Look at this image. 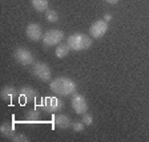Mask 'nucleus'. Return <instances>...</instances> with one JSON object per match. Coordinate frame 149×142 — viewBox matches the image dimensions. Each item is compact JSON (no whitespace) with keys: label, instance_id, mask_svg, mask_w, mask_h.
<instances>
[{"label":"nucleus","instance_id":"22","mask_svg":"<svg viewBox=\"0 0 149 142\" xmlns=\"http://www.w3.org/2000/svg\"><path fill=\"white\" fill-rule=\"evenodd\" d=\"M111 19H112V16H111V15H108V13H107V15H105V16H104V20H105V21H107V23H108V21H109V20H111Z\"/></svg>","mask_w":149,"mask_h":142},{"label":"nucleus","instance_id":"7","mask_svg":"<svg viewBox=\"0 0 149 142\" xmlns=\"http://www.w3.org/2000/svg\"><path fill=\"white\" fill-rule=\"evenodd\" d=\"M72 108L76 112V114L87 113V110H88L87 100L84 98L81 94H79V93H73V96H72Z\"/></svg>","mask_w":149,"mask_h":142},{"label":"nucleus","instance_id":"17","mask_svg":"<svg viewBox=\"0 0 149 142\" xmlns=\"http://www.w3.org/2000/svg\"><path fill=\"white\" fill-rule=\"evenodd\" d=\"M45 17L49 23H56L59 20V15H57V12H56L55 9H48V11H45Z\"/></svg>","mask_w":149,"mask_h":142},{"label":"nucleus","instance_id":"10","mask_svg":"<svg viewBox=\"0 0 149 142\" xmlns=\"http://www.w3.org/2000/svg\"><path fill=\"white\" fill-rule=\"evenodd\" d=\"M19 96L22 98V102H29V101H33V100L37 98L39 93L31 87H23L22 89L19 90Z\"/></svg>","mask_w":149,"mask_h":142},{"label":"nucleus","instance_id":"20","mask_svg":"<svg viewBox=\"0 0 149 142\" xmlns=\"http://www.w3.org/2000/svg\"><path fill=\"white\" fill-rule=\"evenodd\" d=\"M12 141H15V142H22V141L28 142L29 139H28L27 137L24 136V134H17V136H13V137H12Z\"/></svg>","mask_w":149,"mask_h":142},{"label":"nucleus","instance_id":"19","mask_svg":"<svg viewBox=\"0 0 149 142\" xmlns=\"http://www.w3.org/2000/svg\"><path fill=\"white\" fill-rule=\"evenodd\" d=\"M84 126H85V125H84L83 122H73V124H72V129H73L74 132H83Z\"/></svg>","mask_w":149,"mask_h":142},{"label":"nucleus","instance_id":"3","mask_svg":"<svg viewBox=\"0 0 149 142\" xmlns=\"http://www.w3.org/2000/svg\"><path fill=\"white\" fill-rule=\"evenodd\" d=\"M64 39V32L60 29H49L47 31L43 36V43L47 46H55L59 45Z\"/></svg>","mask_w":149,"mask_h":142},{"label":"nucleus","instance_id":"13","mask_svg":"<svg viewBox=\"0 0 149 142\" xmlns=\"http://www.w3.org/2000/svg\"><path fill=\"white\" fill-rule=\"evenodd\" d=\"M0 132H1V134H3L4 137L11 138V139L15 136V127H13V125L11 124V122H4V124L1 125V127H0Z\"/></svg>","mask_w":149,"mask_h":142},{"label":"nucleus","instance_id":"18","mask_svg":"<svg viewBox=\"0 0 149 142\" xmlns=\"http://www.w3.org/2000/svg\"><path fill=\"white\" fill-rule=\"evenodd\" d=\"M83 124L89 126V125L93 124V116L89 114V113H84L83 114Z\"/></svg>","mask_w":149,"mask_h":142},{"label":"nucleus","instance_id":"8","mask_svg":"<svg viewBox=\"0 0 149 142\" xmlns=\"http://www.w3.org/2000/svg\"><path fill=\"white\" fill-rule=\"evenodd\" d=\"M107 31H108V23H107L105 20H97V21L93 23L89 28L91 36L95 37V39L102 37L107 33Z\"/></svg>","mask_w":149,"mask_h":142},{"label":"nucleus","instance_id":"6","mask_svg":"<svg viewBox=\"0 0 149 142\" xmlns=\"http://www.w3.org/2000/svg\"><path fill=\"white\" fill-rule=\"evenodd\" d=\"M15 60L22 65H29L33 62V55L31 53V51L27 48H17L13 53Z\"/></svg>","mask_w":149,"mask_h":142},{"label":"nucleus","instance_id":"16","mask_svg":"<svg viewBox=\"0 0 149 142\" xmlns=\"http://www.w3.org/2000/svg\"><path fill=\"white\" fill-rule=\"evenodd\" d=\"M27 121L28 122H39L40 121V112L37 110V109H32L27 113Z\"/></svg>","mask_w":149,"mask_h":142},{"label":"nucleus","instance_id":"12","mask_svg":"<svg viewBox=\"0 0 149 142\" xmlns=\"http://www.w3.org/2000/svg\"><path fill=\"white\" fill-rule=\"evenodd\" d=\"M55 125L59 127V129H68V127L72 125V122H71L68 116L59 114L55 117Z\"/></svg>","mask_w":149,"mask_h":142},{"label":"nucleus","instance_id":"11","mask_svg":"<svg viewBox=\"0 0 149 142\" xmlns=\"http://www.w3.org/2000/svg\"><path fill=\"white\" fill-rule=\"evenodd\" d=\"M0 96H1V98L4 100V101H13V100L16 98V97L19 96L17 90L15 89L13 87H11V85H8V87H4L3 89H1V92H0Z\"/></svg>","mask_w":149,"mask_h":142},{"label":"nucleus","instance_id":"14","mask_svg":"<svg viewBox=\"0 0 149 142\" xmlns=\"http://www.w3.org/2000/svg\"><path fill=\"white\" fill-rule=\"evenodd\" d=\"M31 4L37 12H44V11H48L49 1L48 0H31Z\"/></svg>","mask_w":149,"mask_h":142},{"label":"nucleus","instance_id":"21","mask_svg":"<svg viewBox=\"0 0 149 142\" xmlns=\"http://www.w3.org/2000/svg\"><path fill=\"white\" fill-rule=\"evenodd\" d=\"M104 1H107L108 4H117L118 0H104Z\"/></svg>","mask_w":149,"mask_h":142},{"label":"nucleus","instance_id":"4","mask_svg":"<svg viewBox=\"0 0 149 142\" xmlns=\"http://www.w3.org/2000/svg\"><path fill=\"white\" fill-rule=\"evenodd\" d=\"M64 106V101L59 97H45L41 101V109L48 113H55L63 109Z\"/></svg>","mask_w":149,"mask_h":142},{"label":"nucleus","instance_id":"9","mask_svg":"<svg viewBox=\"0 0 149 142\" xmlns=\"http://www.w3.org/2000/svg\"><path fill=\"white\" fill-rule=\"evenodd\" d=\"M25 33H27V37L32 41H39L40 39H43V29L39 24H29L25 29Z\"/></svg>","mask_w":149,"mask_h":142},{"label":"nucleus","instance_id":"2","mask_svg":"<svg viewBox=\"0 0 149 142\" xmlns=\"http://www.w3.org/2000/svg\"><path fill=\"white\" fill-rule=\"evenodd\" d=\"M67 44L69 45V48L72 51L79 52V51L88 49L92 45V40H91L89 36H87V35H84V33H73L68 37Z\"/></svg>","mask_w":149,"mask_h":142},{"label":"nucleus","instance_id":"1","mask_svg":"<svg viewBox=\"0 0 149 142\" xmlns=\"http://www.w3.org/2000/svg\"><path fill=\"white\" fill-rule=\"evenodd\" d=\"M76 82L68 77H57L49 82V89L57 96H71L76 93Z\"/></svg>","mask_w":149,"mask_h":142},{"label":"nucleus","instance_id":"15","mask_svg":"<svg viewBox=\"0 0 149 142\" xmlns=\"http://www.w3.org/2000/svg\"><path fill=\"white\" fill-rule=\"evenodd\" d=\"M69 49H71V48H69L68 44H59V45L56 46L55 53H56V56H57L59 59H64L65 56H68Z\"/></svg>","mask_w":149,"mask_h":142},{"label":"nucleus","instance_id":"5","mask_svg":"<svg viewBox=\"0 0 149 142\" xmlns=\"http://www.w3.org/2000/svg\"><path fill=\"white\" fill-rule=\"evenodd\" d=\"M32 73L41 81H49L51 80V69L49 66L43 61H37L33 64Z\"/></svg>","mask_w":149,"mask_h":142}]
</instances>
